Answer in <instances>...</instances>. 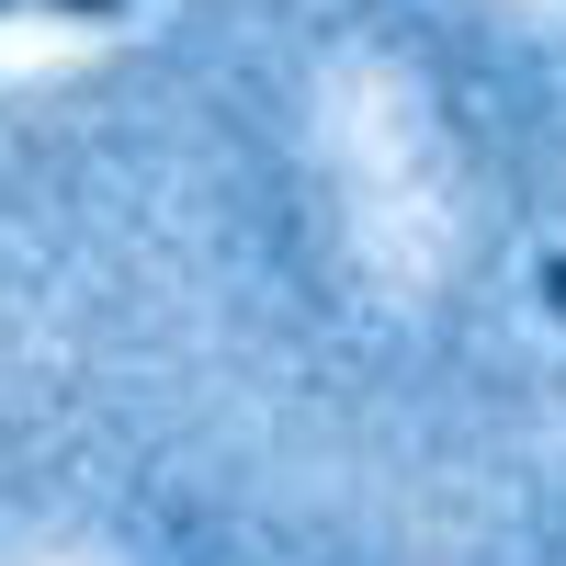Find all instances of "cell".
I'll list each match as a JSON object with an SVG mask.
<instances>
[{"mask_svg":"<svg viewBox=\"0 0 566 566\" xmlns=\"http://www.w3.org/2000/svg\"><path fill=\"white\" fill-rule=\"evenodd\" d=\"M23 12H57V23H114L125 0H23Z\"/></svg>","mask_w":566,"mask_h":566,"instance_id":"cell-1","label":"cell"},{"mask_svg":"<svg viewBox=\"0 0 566 566\" xmlns=\"http://www.w3.org/2000/svg\"><path fill=\"white\" fill-rule=\"evenodd\" d=\"M544 306H555V317H566V250H555V261H544Z\"/></svg>","mask_w":566,"mask_h":566,"instance_id":"cell-2","label":"cell"}]
</instances>
